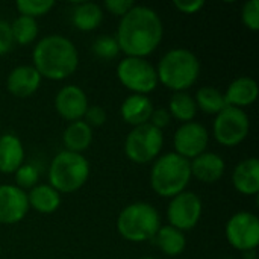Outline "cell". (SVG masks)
I'll return each instance as SVG.
<instances>
[{
    "instance_id": "obj_1",
    "label": "cell",
    "mask_w": 259,
    "mask_h": 259,
    "mask_svg": "<svg viewBox=\"0 0 259 259\" xmlns=\"http://www.w3.org/2000/svg\"><path fill=\"white\" fill-rule=\"evenodd\" d=\"M162 36L164 24L159 14L149 6L135 5L121 17L115 39L126 56L147 58L158 49Z\"/></svg>"
},
{
    "instance_id": "obj_2",
    "label": "cell",
    "mask_w": 259,
    "mask_h": 259,
    "mask_svg": "<svg viewBox=\"0 0 259 259\" xmlns=\"http://www.w3.org/2000/svg\"><path fill=\"white\" fill-rule=\"evenodd\" d=\"M33 67L41 77L50 80H64L71 76L79 65L76 46L62 35L42 36L32 53Z\"/></svg>"
},
{
    "instance_id": "obj_3",
    "label": "cell",
    "mask_w": 259,
    "mask_h": 259,
    "mask_svg": "<svg viewBox=\"0 0 259 259\" xmlns=\"http://www.w3.org/2000/svg\"><path fill=\"white\" fill-rule=\"evenodd\" d=\"M158 82L175 93L187 91L200 76V61L188 49H171L158 62Z\"/></svg>"
},
{
    "instance_id": "obj_4",
    "label": "cell",
    "mask_w": 259,
    "mask_h": 259,
    "mask_svg": "<svg viewBox=\"0 0 259 259\" xmlns=\"http://www.w3.org/2000/svg\"><path fill=\"white\" fill-rule=\"evenodd\" d=\"M191 181L190 161L175 152L158 156L150 170L152 190L161 196L171 199L184 193Z\"/></svg>"
},
{
    "instance_id": "obj_5",
    "label": "cell",
    "mask_w": 259,
    "mask_h": 259,
    "mask_svg": "<svg viewBox=\"0 0 259 259\" xmlns=\"http://www.w3.org/2000/svg\"><path fill=\"white\" fill-rule=\"evenodd\" d=\"M118 234L131 243H144L153 240L161 228L158 209L147 202H135L121 209L117 217Z\"/></svg>"
},
{
    "instance_id": "obj_6",
    "label": "cell",
    "mask_w": 259,
    "mask_h": 259,
    "mask_svg": "<svg viewBox=\"0 0 259 259\" xmlns=\"http://www.w3.org/2000/svg\"><path fill=\"white\" fill-rule=\"evenodd\" d=\"M90 178V162L82 153L59 152L49 168V185L59 194H71L80 190Z\"/></svg>"
},
{
    "instance_id": "obj_7",
    "label": "cell",
    "mask_w": 259,
    "mask_h": 259,
    "mask_svg": "<svg viewBox=\"0 0 259 259\" xmlns=\"http://www.w3.org/2000/svg\"><path fill=\"white\" fill-rule=\"evenodd\" d=\"M117 77L120 83L132 91V94L147 96L158 87L156 67L146 58L124 56L117 65Z\"/></svg>"
},
{
    "instance_id": "obj_8",
    "label": "cell",
    "mask_w": 259,
    "mask_h": 259,
    "mask_svg": "<svg viewBox=\"0 0 259 259\" xmlns=\"http://www.w3.org/2000/svg\"><path fill=\"white\" fill-rule=\"evenodd\" d=\"M164 144L162 131L153 127L150 123L134 127L124 141V153L129 161L135 164H149L153 162Z\"/></svg>"
},
{
    "instance_id": "obj_9",
    "label": "cell",
    "mask_w": 259,
    "mask_h": 259,
    "mask_svg": "<svg viewBox=\"0 0 259 259\" xmlns=\"http://www.w3.org/2000/svg\"><path fill=\"white\" fill-rule=\"evenodd\" d=\"M250 131V118L244 109L226 106L215 115L212 134L217 143L225 147H235L241 144Z\"/></svg>"
},
{
    "instance_id": "obj_10",
    "label": "cell",
    "mask_w": 259,
    "mask_h": 259,
    "mask_svg": "<svg viewBox=\"0 0 259 259\" xmlns=\"http://www.w3.org/2000/svg\"><path fill=\"white\" fill-rule=\"evenodd\" d=\"M225 234L234 249L240 252L256 250L259 244L258 217L253 212L240 211L228 220Z\"/></svg>"
},
{
    "instance_id": "obj_11",
    "label": "cell",
    "mask_w": 259,
    "mask_h": 259,
    "mask_svg": "<svg viewBox=\"0 0 259 259\" xmlns=\"http://www.w3.org/2000/svg\"><path fill=\"white\" fill-rule=\"evenodd\" d=\"M203 212L202 199L193 191H184L171 197L167 208L168 225L179 229L181 232L191 231L197 226Z\"/></svg>"
},
{
    "instance_id": "obj_12",
    "label": "cell",
    "mask_w": 259,
    "mask_h": 259,
    "mask_svg": "<svg viewBox=\"0 0 259 259\" xmlns=\"http://www.w3.org/2000/svg\"><path fill=\"white\" fill-rule=\"evenodd\" d=\"M208 143H209V132L203 124L197 121L182 123L173 137L175 153H178L179 156L188 161L205 153Z\"/></svg>"
},
{
    "instance_id": "obj_13",
    "label": "cell",
    "mask_w": 259,
    "mask_h": 259,
    "mask_svg": "<svg viewBox=\"0 0 259 259\" xmlns=\"http://www.w3.org/2000/svg\"><path fill=\"white\" fill-rule=\"evenodd\" d=\"M29 209L26 191L15 185H0V225L20 223Z\"/></svg>"
},
{
    "instance_id": "obj_14",
    "label": "cell",
    "mask_w": 259,
    "mask_h": 259,
    "mask_svg": "<svg viewBox=\"0 0 259 259\" xmlns=\"http://www.w3.org/2000/svg\"><path fill=\"white\" fill-rule=\"evenodd\" d=\"M88 106V97L77 85H65L55 96L56 112L70 123L82 120Z\"/></svg>"
},
{
    "instance_id": "obj_15",
    "label": "cell",
    "mask_w": 259,
    "mask_h": 259,
    "mask_svg": "<svg viewBox=\"0 0 259 259\" xmlns=\"http://www.w3.org/2000/svg\"><path fill=\"white\" fill-rule=\"evenodd\" d=\"M41 76L33 65H18L11 70L6 79L8 91L18 99H26L35 94L41 85Z\"/></svg>"
},
{
    "instance_id": "obj_16",
    "label": "cell",
    "mask_w": 259,
    "mask_h": 259,
    "mask_svg": "<svg viewBox=\"0 0 259 259\" xmlns=\"http://www.w3.org/2000/svg\"><path fill=\"white\" fill-rule=\"evenodd\" d=\"M190 170L191 178H196L203 184H215L223 178L226 164L219 153L205 152L190 161Z\"/></svg>"
},
{
    "instance_id": "obj_17",
    "label": "cell",
    "mask_w": 259,
    "mask_h": 259,
    "mask_svg": "<svg viewBox=\"0 0 259 259\" xmlns=\"http://www.w3.org/2000/svg\"><path fill=\"white\" fill-rule=\"evenodd\" d=\"M258 93L259 88L256 80L249 76H241V77H237L235 80H232L229 83L226 93H223V94H225V100H226L228 106L243 109L256 102Z\"/></svg>"
},
{
    "instance_id": "obj_18",
    "label": "cell",
    "mask_w": 259,
    "mask_h": 259,
    "mask_svg": "<svg viewBox=\"0 0 259 259\" xmlns=\"http://www.w3.org/2000/svg\"><path fill=\"white\" fill-rule=\"evenodd\" d=\"M234 188L244 196H255L259 191V161L247 158L241 161L232 171Z\"/></svg>"
},
{
    "instance_id": "obj_19",
    "label": "cell",
    "mask_w": 259,
    "mask_h": 259,
    "mask_svg": "<svg viewBox=\"0 0 259 259\" xmlns=\"http://www.w3.org/2000/svg\"><path fill=\"white\" fill-rule=\"evenodd\" d=\"M153 109H155L153 103L147 96L131 94L129 97L123 100L120 106V114H121V118L127 124L137 127V126L149 123Z\"/></svg>"
},
{
    "instance_id": "obj_20",
    "label": "cell",
    "mask_w": 259,
    "mask_h": 259,
    "mask_svg": "<svg viewBox=\"0 0 259 259\" xmlns=\"http://www.w3.org/2000/svg\"><path fill=\"white\" fill-rule=\"evenodd\" d=\"M24 164V147L14 134L0 135V173L11 175Z\"/></svg>"
},
{
    "instance_id": "obj_21",
    "label": "cell",
    "mask_w": 259,
    "mask_h": 259,
    "mask_svg": "<svg viewBox=\"0 0 259 259\" xmlns=\"http://www.w3.org/2000/svg\"><path fill=\"white\" fill-rule=\"evenodd\" d=\"M29 208L39 214H52L61 206V194L49 184H38L27 193Z\"/></svg>"
},
{
    "instance_id": "obj_22",
    "label": "cell",
    "mask_w": 259,
    "mask_h": 259,
    "mask_svg": "<svg viewBox=\"0 0 259 259\" xmlns=\"http://www.w3.org/2000/svg\"><path fill=\"white\" fill-rule=\"evenodd\" d=\"M153 243L167 256H179L187 247V237L179 229L167 225L159 228V231L153 237Z\"/></svg>"
},
{
    "instance_id": "obj_23",
    "label": "cell",
    "mask_w": 259,
    "mask_h": 259,
    "mask_svg": "<svg viewBox=\"0 0 259 259\" xmlns=\"http://www.w3.org/2000/svg\"><path fill=\"white\" fill-rule=\"evenodd\" d=\"M62 141L65 144V150L82 153L93 143V129L83 120L73 121L65 127Z\"/></svg>"
},
{
    "instance_id": "obj_24",
    "label": "cell",
    "mask_w": 259,
    "mask_h": 259,
    "mask_svg": "<svg viewBox=\"0 0 259 259\" xmlns=\"http://www.w3.org/2000/svg\"><path fill=\"white\" fill-rule=\"evenodd\" d=\"M103 11L97 3L93 2H80L76 5L71 14V21L76 29L82 32H90L97 29L102 24Z\"/></svg>"
},
{
    "instance_id": "obj_25",
    "label": "cell",
    "mask_w": 259,
    "mask_h": 259,
    "mask_svg": "<svg viewBox=\"0 0 259 259\" xmlns=\"http://www.w3.org/2000/svg\"><path fill=\"white\" fill-rule=\"evenodd\" d=\"M168 112L171 118H176L178 121L182 123L193 121L197 114V105L194 102V97L187 91L173 93L168 102Z\"/></svg>"
},
{
    "instance_id": "obj_26",
    "label": "cell",
    "mask_w": 259,
    "mask_h": 259,
    "mask_svg": "<svg viewBox=\"0 0 259 259\" xmlns=\"http://www.w3.org/2000/svg\"><path fill=\"white\" fill-rule=\"evenodd\" d=\"M194 102L197 105V109H200L209 115H217L228 106V103L225 100V94L214 87L199 88L196 93Z\"/></svg>"
},
{
    "instance_id": "obj_27",
    "label": "cell",
    "mask_w": 259,
    "mask_h": 259,
    "mask_svg": "<svg viewBox=\"0 0 259 259\" xmlns=\"http://www.w3.org/2000/svg\"><path fill=\"white\" fill-rule=\"evenodd\" d=\"M38 23L32 17L26 15H18L12 23H11V32L14 42L20 46H27L33 42L38 36Z\"/></svg>"
},
{
    "instance_id": "obj_28",
    "label": "cell",
    "mask_w": 259,
    "mask_h": 259,
    "mask_svg": "<svg viewBox=\"0 0 259 259\" xmlns=\"http://www.w3.org/2000/svg\"><path fill=\"white\" fill-rule=\"evenodd\" d=\"M91 50L99 59H105V61H111V59L117 58L120 53L118 42H117L115 36H112V35H102V36L96 38L91 46Z\"/></svg>"
},
{
    "instance_id": "obj_29",
    "label": "cell",
    "mask_w": 259,
    "mask_h": 259,
    "mask_svg": "<svg viewBox=\"0 0 259 259\" xmlns=\"http://www.w3.org/2000/svg\"><path fill=\"white\" fill-rule=\"evenodd\" d=\"M14 178H15V182L18 188H21L23 191L24 190H30L33 188L35 185H38V181H39V168L29 162V164H21L17 171L14 173Z\"/></svg>"
},
{
    "instance_id": "obj_30",
    "label": "cell",
    "mask_w": 259,
    "mask_h": 259,
    "mask_svg": "<svg viewBox=\"0 0 259 259\" xmlns=\"http://www.w3.org/2000/svg\"><path fill=\"white\" fill-rule=\"evenodd\" d=\"M15 6L20 15L36 18L39 15H46L55 6V2L53 0H18Z\"/></svg>"
},
{
    "instance_id": "obj_31",
    "label": "cell",
    "mask_w": 259,
    "mask_h": 259,
    "mask_svg": "<svg viewBox=\"0 0 259 259\" xmlns=\"http://www.w3.org/2000/svg\"><path fill=\"white\" fill-rule=\"evenodd\" d=\"M241 21L243 24L252 30H259V2L258 0H249L243 5L241 9Z\"/></svg>"
},
{
    "instance_id": "obj_32",
    "label": "cell",
    "mask_w": 259,
    "mask_h": 259,
    "mask_svg": "<svg viewBox=\"0 0 259 259\" xmlns=\"http://www.w3.org/2000/svg\"><path fill=\"white\" fill-rule=\"evenodd\" d=\"M83 121L93 129V127H99V126H103L105 121H106V111L99 106V105H93V106H88L85 115H83Z\"/></svg>"
},
{
    "instance_id": "obj_33",
    "label": "cell",
    "mask_w": 259,
    "mask_h": 259,
    "mask_svg": "<svg viewBox=\"0 0 259 259\" xmlns=\"http://www.w3.org/2000/svg\"><path fill=\"white\" fill-rule=\"evenodd\" d=\"M14 46V38L11 32V24L5 20H0V56L11 52Z\"/></svg>"
},
{
    "instance_id": "obj_34",
    "label": "cell",
    "mask_w": 259,
    "mask_h": 259,
    "mask_svg": "<svg viewBox=\"0 0 259 259\" xmlns=\"http://www.w3.org/2000/svg\"><path fill=\"white\" fill-rule=\"evenodd\" d=\"M103 5L111 14H114L117 17L126 15L135 6V3L132 0H106Z\"/></svg>"
},
{
    "instance_id": "obj_35",
    "label": "cell",
    "mask_w": 259,
    "mask_h": 259,
    "mask_svg": "<svg viewBox=\"0 0 259 259\" xmlns=\"http://www.w3.org/2000/svg\"><path fill=\"white\" fill-rule=\"evenodd\" d=\"M170 121H171V115H170L168 109H165V108H156V109H153V112L150 115V120H149V123L153 127L159 129V131H162L164 127H167L170 124Z\"/></svg>"
},
{
    "instance_id": "obj_36",
    "label": "cell",
    "mask_w": 259,
    "mask_h": 259,
    "mask_svg": "<svg viewBox=\"0 0 259 259\" xmlns=\"http://www.w3.org/2000/svg\"><path fill=\"white\" fill-rule=\"evenodd\" d=\"M173 6L182 12V14H188V15H193V14H197L203 9L205 6V2L203 0H193V2H187V0H175L173 2Z\"/></svg>"
},
{
    "instance_id": "obj_37",
    "label": "cell",
    "mask_w": 259,
    "mask_h": 259,
    "mask_svg": "<svg viewBox=\"0 0 259 259\" xmlns=\"http://www.w3.org/2000/svg\"><path fill=\"white\" fill-rule=\"evenodd\" d=\"M244 259H256L255 250H249V252H244Z\"/></svg>"
},
{
    "instance_id": "obj_38",
    "label": "cell",
    "mask_w": 259,
    "mask_h": 259,
    "mask_svg": "<svg viewBox=\"0 0 259 259\" xmlns=\"http://www.w3.org/2000/svg\"><path fill=\"white\" fill-rule=\"evenodd\" d=\"M140 259H155V258H150V256H144V258H140Z\"/></svg>"
},
{
    "instance_id": "obj_39",
    "label": "cell",
    "mask_w": 259,
    "mask_h": 259,
    "mask_svg": "<svg viewBox=\"0 0 259 259\" xmlns=\"http://www.w3.org/2000/svg\"><path fill=\"white\" fill-rule=\"evenodd\" d=\"M0 253H2V247H0Z\"/></svg>"
},
{
    "instance_id": "obj_40",
    "label": "cell",
    "mask_w": 259,
    "mask_h": 259,
    "mask_svg": "<svg viewBox=\"0 0 259 259\" xmlns=\"http://www.w3.org/2000/svg\"><path fill=\"white\" fill-rule=\"evenodd\" d=\"M226 259H232V258H226Z\"/></svg>"
}]
</instances>
